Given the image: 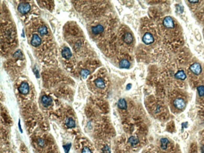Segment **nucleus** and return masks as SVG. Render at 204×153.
Masks as SVG:
<instances>
[{
	"instance_id": "ddd939ff",
	"label": "nucleus",
	"mask_w": 204,
	"mask_h": 153,
	"mask_svg": "<svg viewBox=\"0 0 204 153\" xmlns=\"http://www.w3.org/2000/svg\"><path fill=\"white\" fill-rule=\"evenodd\" d=\"M119 67L121 68H129L130 67V62L127 59H122L119 62Z\"/></svg>"
},
{
	"instance_id": "f03ea898",
	"label": "nucleus",
	"mask_w": 204,
	"mask_h": 153,
	"mask_svg": "<svg viewBox=\"0 0 204 153\" xmlns=\"http://www.w3.org/2000/svg\"><path fill=\"white\" fill-rule=\"evenodd\" d=\"M173 103L174 107L176 108L177 109L180 110V111H182L186 107L185 100L181 97H178V98L175 99Z\"/></svg>"
},
{
	"instance_id": "4be33fe9",
	"label": "nucleus",
	"mask_w": 204,
	"mask_h": 153,
	"mask_svg": "<svg viewBox=\"0 0 204 153\" xmlns=\"http://www.w3.org/2000/svg\"><path fill=\"white\" fill-rule=\"evenodd\" d=\"M82 153H92L91 149L87 147H85L83 148L82 151Z\"/></svg>"
},
{
	"instance_id": "f3484780",
	"label": "nucleus",
	"mask_w": 204,
	"mask_h": 153,
	"mask_svg": "<svg viewBox=\"0 0 204 153\" xmlns=\"http://www.w3.org/2000/svg\"><path fill=\"white\" fill-rule=\"evenodd\" d=\"M139 139L135 136H131L128 139V143H129L131 146H134L138 144Z\"/></svg>"
},
{
	"instance_id": "9b49d317",
	"label": "nucleus",
	"mask_w": 204,
	"mask_h": 153,
	"mask_svg": "<svg viewBox=\"0 0 204 153\" xmlns=\"http://www.w3.org/2000/svg\"><path fill=\"white\" fill-rule=\"evenodd\" d=\"M123 41L126 43V44H131L133 41V36L131 33L129 32H126L123 35Z\"/></svg>"
},
{
	"instance_id": "0eeeda50",
	"label": "nucleus",
	"mask_w": 204,
	"mask_h": 153,
	"mask_svg": "<svg viewBox=\"0 0 204 153\" xmlns=\"http://www.w3.org/2000/svg\"><path fill=\"white\" fill-rule=\"evenodd\" d=\"M142 40H143V43L146 45H150L154 42V38H153L152 34L150 33H145L143 35Z\"/></svg>"
},
{
	"instance_id": "aec40b11",
	"label": "nucleus",
	"mask_w": 204,
	"mask_h": 153,
	"mask_svg": "<svg viewBox=\"0 0 204 153\" xmlns=\"http://www.w3.org/2000/svg\"><path fill=\"white\" fill-rule=\"evenodd\" d=\"M38 144L39 145L40 147H43L45 146V140L42 138H40L39 139H38Z\"/></svg>"
},
{
	"instance_id": "20e7f679",
	"label": "nucleus",
	"mask_w": 204,
	"mask_h": 153,
	"mask_svg": "<svg viewBox=\"0 0 204 153\" xmlns=\"http://www.w3.org/2000/svg\"><path fill=\"white\" fill-rule=\"evenodd\" d=\"M61 55L63 58H64L66 60H69V61H70L73 58L72 52L70 51V48L67 47H65L62 49Z\"/></svg>"
},
{
	"instance_id": "9d476101",
	"label": "nucleus",
	"mask_w": 204,
	"mask_h": 153,
	"mask_svg": "<svg viewBox=\"0 0 204 153\" xmlns=\"http://www.w3.org/2000/svg\"><path fill=\"white\" fill-rule=\"evenodd\" d=\"M94 84H95V85H96V87H97V88L101 89H103L105 88V87H106L105 81H104V80L101 77L97 78V79H96V80H95Z\"/></svg>"
},
{
	"instance_id": "a211bd4d",
	"label": "nucleus",
	"mask_w": 204,
	"mask_h": 153,
	"mask_svg": "<svg viewBox=\"0 0 204 153\" xmlns=\"http://www.w3.org/2000/svg\"><path fill=\"white\" fill-rule=\"evenodd\" d=\"M161 143V147L162 148V149H167L168 147V144L169 143V140L167 138H162L160 140Z\"/></svg>"
},
{
	"instance_id": "5701e85b",
	"label": "nucleus",
	"mask_w": 204,
	"mask_h": 153,
	"mask_svg": "<svg viewBox=\"0 0 204 153\" xmlns=\"http://www.w3.org/2000/svg\"><path fill=\"white\" fill-rule=\"evenodd\" d=\"M201 152L202 153H204V145L202 146L201 147Z\"/></svg>"
},
{
	"instance_id": "2eb2a0df",
	"label": "nucleus",
	"mask_w": 204,
	"mask_h": 153,
	"mask_svg": "<svg viewBox=\"0 0 204 153\" xmlns=\"http://www.w3.org/2000/svg\"><path fill=\"white\" fill-rule=\"evenodd\" d=\"M118 106L121 109H126L127 108V103L124 99H121L119 100L118 103Z\"/></svg>"
},
{
	"instance_id": "6ab92c4d",
	"label": "nucleus",
	"mask_w": 204,
	"mask_h": 153,
	"mask_svg": "<svg viewBox=\"0 0 204 153\" xmlns=\"http://www.w3.org/2000/svg\"><path fill=\"white\" fill-rule=\"evenodd\" d=\"M197 91H198L199 96L203 97H204V85H200L197 87Z\"/></svg>"
},
{
	"instance_id": "4468645a",
	"label": "nucleus",
	"mask_w": 204,
	"mask_h": 153,
	"mask_svg": "<svg viewBox=\"0 0 204 153\" xmlns=\"http://www.w3.org/2000/svg\"><path fill=\"white\" fill-rule=\"evenodd\" d=\"M65 124L69 128H73L75 126V121L72 117H67L65 119Z\"/></svg>"
},
{
	"instance_id": "39448f33",
	"label": "nucleus",
	"mask_w": 204,
	"mask_h": 153,
	"mask_svg": "<svg viewBox=\"0 0 204 153\" xmlns=\"http://www.w3.org/2000/svg\"><path fill=\"white\" fill-rule=\"evenodd\" d=\"M19 92L22 95H26L29 92V85L27 82H22L18 87Z\"/></svg>"
},
{
	"instance_id": "b1692460",
	"label": "nucleus",
	"mask_w": 204,
	"mask_h": 153,
	"mask_svg": "<svg viewBox=\"0 0 204 153\" xmlns=\"http://www.w3.org/2000/svg\"><path fill=\"white\" fill-rule=\"evenodd\" d=\"M52 153H53V152H52Z\"/></svg>"
},
{
	"instance_id": "f8f14e48",
	"label": "nucleus",
	"mask_w": 204,
	"mask_h": 153,
	"mask_svg": "<svg viewBox=\"0 0 204 153\" xmlns=\"http://www.w3.org/2000/svg\"><path fill=\"white\" fill-rule=\"evenodd\" d=\"M52 102H53V100H52V98L47 96V95H43V96L42 97V102L44 106H50L52 103Z\"/></svg>"
},
{
	"instance_id": "423d86ee",
	"label": "nucleus",
	"mask_w": 204,
	"mask_h": 153,
	"mask_svg": "<svg viewBox=\"0 0 204 153\" xmlns=\"http://www.w3.org/2000/svg\"><path fill=\"white\" fill-rule=\"evenodd\" d=\"M163 24L164 26L167 28H173L175 26V23L173 18L170 17H167L163 21Z\"/></svg>"
},
{
	"instance_id": "dca6fc26",
	"label": "nucleus",
	"mask_w": 204,
	"mask_h": 153,
	"mask_svg": "<svg viewBox=\"0 0 204 153\" xmlns=\"http://www.w3.org/2000/svg\"><path fill=\"white\" fill-rule=\"evenodd\" d=\"M175 77L177 79H180V80H185L186 79V74H185V72L183 70H180L178 71V72H177L175 75Z\"/></svg>"
},
{
	"instance_id": "f257e3e1",
	"label": "nucleus",
	"mask_w": 204,
	"mask_h": 153,
	"mask_svg": "<svg viewBox=\"0 0 204 153\" xmlns=\"http://www.w3.org/2000/svg\"><path fill=\"white\" fill-rule=\"evenodd\" d=\"M30 42L32 47L37 48L42 45V39L38 33H34L31 34L30 37Z\"/></svg>"
},
{
	"instance_id": "1a4fd4ad",
	"label": "nucleus",
	"mask_w": 204,
	"mask_h": 153,
	"mask_svg": "<svg viewBox=\"0 0 204 153\" xmlns=\"http://www.w3.org/2000/svg\"><path fill=\"white\" fill-rule=\"evenodd\" d=\"M104 30V26L101 24H98V25H95L91 28V31L94 35L100 34V33L103 32Z\"/></svg>"
},
{
	"instance_id": "6e6552de",
	"label": "nucleus",
	"mask_w": 204,
	"mask_h": 153,
	"mask_svg": "<svg viewBox=\"0 0 204 153\" xmlns=\"http://www.w3.org/2000/svg\"><path fill=\"white\" fill-rule=\"evenodd\" d=\"M190 69L195 75H199L202 72L201 65L199 64V63H195L191 65Z\"/></svg>"
},
{
	"instance_id": "7ed1b4c3",
	"label": "nucleus",
	"mask_w": 204,
	"mask_h": 153,
	"mask_svg": "<svg viewBox=\"0 0 204 153\" xmlns=\"http://www.w3.org/2000/svg\"><path fill=\"white\" fill-rule=\"evenodd\" d=\"M18 10L20 13L25 15L31 10V6L28 2L20 3L18 6Z\"/></svg>"
},
{
	"instance_id": "412c9836",
	"label": "nucleus",
	"mask_w": 204,
	"mask_h": 153,
	"mask_svg": "<svg viewBox=\"0 0 204 153\" xmlns=\"http://www.w3.org/2000/svg\"><path fill=\"white\" fill-rule=\"evenodd\" d=\"M102 152H103V153H111L110 148L108 146L106 145V146L102 148Z\"/></svg>"
}]
</instances>
